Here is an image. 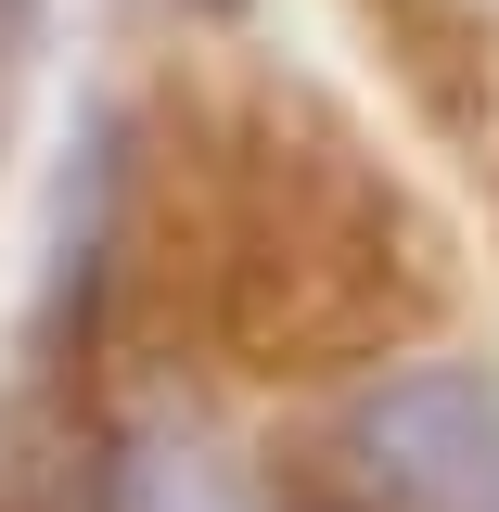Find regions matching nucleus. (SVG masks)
Masks as SVG:
<instances>
[{
    "mask_svg": "<svg viewBox=\"0 0 499 512\" xmlns=\"http://www.w3.org/2000/svg\"><path fill=\"white\" fill-rule=\"evenodd\" d=\"M180 13H205V26H231V13H244V0H180Z\"/></svg>",
    "mask_w": 499,
    "mask_h": 512,
    "instance_id": "4",
    "label": "nucleus"
},
{
    "mask_svg": "<svg viewBox=\"0 0 499 512\" xmlns=\"http://www.w3.org/2000/svg\"><path fill=\"white\" fill-rule=\"evenodd\" d=\"M282 512H372V500H359V487L333 474V487H295V500H282Z\"/></svg>",
    "mask_w": 499,
    "mask_h": 512,
    "instance_id": "3",
    "label": "nucleus"
},
{
    "mask_svg": "<svg viewBox=\"0 0 499 512\" xmlns=\"http://www.w3.org/2000/svg\"><path fill=\"white\" fill-rule=\"evenodd\" d=\"M333 474L372 512H499V372L487 359H372L333 410Z\"/></svg>",
    "mask_w": 499,
    "mask_h": 512,
    "instance_id": "1",
    "label": "nucleus"
},
{
    "mask_svg": "<svg viewBox=\"0 0 499 512\" xmlns=\"http://www.w3.org/2000/svg\"><path fill=\"white\" fill-rule=\"evenodd\" d=\"M103 512H269L231 474V448H205L192 423H128L103 461Z\"/></svg>",
    "mask_w": 499,
    "mask_h": 512,
    "instance_id": "2",
    "label": "nucleus"
}]
</instances>
